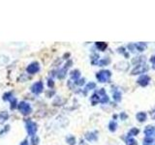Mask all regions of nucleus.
Segmentation results:
<instances>
[{
    "label": "nucleus",
    "instance_id": "1",
    "mask_svg": "<svg viewBox=\"0 0 155 145\" xmlns=\"http://www.w3.org/2000/svg\"><path fill=\"white\" fill-rule=\"evenodd\" d=\"M111 76V72L109 70H103V71H100L99 72H97L96 77H97V79L100 82H107L109 81Z\"/></svg>",
    "mask_w": 155,
    "mask_h": 145
},
{
    "label": "nucleus",
    "instance_id": "2",
    "mask_svg": "<svg viewBox=\"0 0 155 145\" xmlns=\"http://www.w3.org/2000/svg\"><path fill=\"white\" fill-rule=\"evenodd\" d=\"M18 107H19L20 113L23 114V115H28V114L31 113V107L30 104L25 103V102H20L19 104H18Z\"/></svg>",
    "mask_w": 155,
    "mask_h": 145
},
{
    "label": "nucleus",
    "instance_id": "3",
    "mask_svg": "<svg viewBox=\"0 0 155 145\" xmlns=\"http://www.w3.org/2000/svg\"><path fill=\"white\" fill-rule=\"evenodd\" d=\"M26 131H27L29 136H35V133L37 132V125H36V123H34L31 120H27L26 121Z\"/></svg>",
    "mask_w": 155,
    "mask_h": 145
},
{
    "label": "nucleus",
    "instance_id": "4",
    "mask_svg": "<svg viewBox=\"0 0 155 145\" xmlns=\"http://www.w3.org/2000/svg\"><path fill=\"white\" fill-rule=\"evenodd\" d=\"M148 71V66L145 63H140L138 66H136L135 69L132 70L131 74L132 75H139V74H143Z\"/></svg>",
    "mask_w": 155,
    "mask_h": 145
},
{
    "label": "nucleus",
    "instance_id": "5",
    "mask_svg": "<svg viewBox=\"0 0 155 145\" xmlns=\"http://www.w3.org/2000/svg\"><path fill=\"white\" fill-rule=\"evenodd\" d=\"M44 89V85H43V82L42 81H38L34 83L31 87V91L34 93V94H40Z\"/></svg>",
    "mask_w": 155,
    "mask_h": 145
},
{
    "label": "nucleus",
    "instance_id": "6",
    "mask_svg": "<svg viewBox=\"0 0 155 145\" xmlns=\"http://www.w3.org/2000/svg\"><path fill=\"white\" fill-rule=\"evenodd\" d=\"M39 69H40V66H39L38 62H33V63H31L30 65H28L27 69H26V71L28 72V74H31V75H33V74H35V72H38Z\"/></svg>",
    "mask_w": 155,
    "mask_h": 145
},
{
    "label": "nucleus",
    "instance_id": "7",
    "mask_svg": "<svg viewBox=\"0 0 155 145\" xmlns=\"http://www.w3.org/2000/svg\"><path fill=\"white\" fill-rule=\"evenodd\" d=\"M97 94H98V96L100 97V103L106 104V103L109 102V97L107 96V94H106V91H105L104 88H102L101 90H99V91L97 92Z\"/></svg>",
    "mask_w": 155,
    "mask_h": 145
},
{
    "label": "nucleus",
    "instance_id": "8",
    "mask_svg": "<svg viewBox=\"0 0 155 145\" xmlns=\"http://www.w3.org/2000/svg\"><path fill=\"white\" fill-rule=\"evenodd\" d=\"M149 81H150V77L148 76H140L139 79H138V83L141 86H142V87L148 85Z\"/></svg>",
    "mask_w": 155,
    "mask_h": 145
},
{
    "label": "nucleus",
    "instance_id": "9",
    "mask_svg": "<svg viewBox=\"0 0 155 145\" xmlns=\"http://www.w3.org/2000/svg\"><path fill=\"white\" fill-rule=\"evenodd\" d=\"M97 132H86L85 133V138L88 140V141H95L97 140Z\"/></svg>",
    "mask_w": 155,
    "mask_h": 145
},
{
    "label": "nucleus",
    "instance_id": "10",
    "mask_svg": "<svg viewBox=\"0 0 155 145\" xmlns=\"http://www.w3.org/2000/svg\"><path fill=\"white\" fill-rule=\"evenodd\" d=\"M70 76H71V79H74L75 81H77L79 77L81 76V72H79V70H74L72 72H70Z\"/></svg>",
    "mask_w": 155,
    "mask_h": 145
},
{
    "label": "nucleus",
    "instance_id": "11",
    "mask_svg": "<svg viewBox=\"0 0 155 145\" xmlns=\"http://www.w3.org/2000/svg\"><path fill=\"white\" fill-rule=\"evenodd\" d=\"M136 117L139 122H145L146 120V112H139Z\"/></svg>",
    "mask_w": 155,
    "mask_h": 145
},
{
    "label": "nucleus",
    "instance_id": "12",
    "mask_svg": "<svg viewBox=\"0 0 155 145\" xmlns=\"http://www.w3.org/2000/svg\"><path fill=\"white\" fill-rule=\"evenodd\" d=\"M154 132H155L154 128L152 126H148V127H146V130H145V135H146V136H151V135H153Z\"/></svg>",
    "mask_w": 155,
    "mask_h": 145
},
{
    "label": "nucleus",
    "instance_id": "13",
    "mask_svg": "<svg viewBox=\"0 0 155 145\" xmlns=\"http://www.w3.org/2000/svg\"><path fill=\"white\" fill-rule=\"evenodd\" d=\"M96 47H97V48H98L99 51H104L105 49L107 48L108 44H106V43H103V42H97V43H96Z\"/></svg>",
    "mask_w": 155,
    "mask_h": 145
},
{
    "label": "nucleus",
    "instance_id": "14",
    "mask_svg": "<svg viewBox=\"0 0 155 145\" xmlns=\"http://www.w3.org/2000/svg\"><path fill=\"white\" fill-rule=\"evenodd\" d=\"M114 100L115 102H120L121 101V93L119 90L115 89L114 91Z\"/></svg>",
    "mask_w": 155,
    "mask_h": 145
},
{
    "label": "nucleus",
    "instance_id": "15",
    "mask_svg": "<svg viewBox=\"0 0 155 145\" xmlns=\"http://www.w3.org/2000/svg\"><path fill=\"white\" fill-rule=\"evenodd\" d=\"M117 129V124L115 121H111L110 124H109V130L111 131V132H115Z\"/></svg>",
    "mask_w": 155,
    "mask_h": 145
},
{
    "label": "nucleus",
    "instance_id": "16",
    "mask_svg": "<svg viewBox=\"0 0 155 145\" xmlns=\"http://www.w3.org/2000/svg\"><path fill=\"white\" fill-rule=\"evenodd\" d=\"M99 102H100V97L98 96V94L96 93V94H93L91 97V103L93 105H95L96 104H98Z\"/></svg>",
    "mask_w": 155,
    "mask_h": 145
},
{
    "label": "nucleus",
    "instance_id": "17",
    "mask_svg": "<svg viewBox=\"0 0 155 145\" xmlns=\"http://www.w3.org/2000/svg\"><path fill=\"white\" fill-rule=\"evenodd\" d=\"M126 143L127 145H138V142H137L136 139H134L131 136H127L126 137Z\"/></svg>",
    "mask_w": 155,
    "mask_h": 145
},
{
    "label": "nucleus",
    "instance_id": "18",
    "mask_svg": "<svg viewBox=\"0 0 155 145\" xmlns=\"http://www.w3.org/2000/svg\"><path fill=\"white\" fill-rule=\"evenodd\" d=\"M146 43H139V44H135V47H136L139 51H145V48H146Z\"/></svg>",
    "mask_w": 155,
    "mask_h": 145
},
{
    "label": "nucleus",
    "instance_id": "19",
    "mask_svg": "<svg viewBox=\"0 0 155 145\" xmlns=\"http://www.w3.org/2000/svg\"><path fill=\"white\" fill-rule=\"evenodd\" d=\"M68 69L67 67H64L63 69L59 70V72H58V75H57V77L58 79H63L65 75H66V70Z\"/></svg>",
    "mask_w": 155,
    "mask_h": 145
},
{
    "label": "nucleus",
    "instance_id": "20",
    "mask_svg": "<svg viewBox=\"0 0 155 145\" xmlns=\"http://www.w3.org/2000/svg\"><path fill=\"white\" fill-rule=\"evenodd\" d=\"M153 143H154V139L151 138L150 136H146L143 139V145H152Z\"/></svg>",
    "mask_w": 155,
    "mask_h": 145
},
{
    "label": "nucleus",
    "instance_id": "21",
    "mask_svg": "<svg viewBox=\"0 0 155 145\" xmlns=\"http://www.w3.org/2000/svg\"><path fill=\"white\" fill-rule=\"evenodd\" d=\"M66 141L69 145H75V143H76V137L73 136H69L66 138Z\"/></svg>",
    "mask_w": 155,
    "mask_h": 145
},
{
    "label": "nucleus",
    "instance_id": "22",
    "mask_svg": "<svg viewBox=\"0 0 155 145\" xmlns=\"http://www.w3.org/2000/svg\"><path fill=\"white\" fill-rule=\"evenodd\" d=\"M139 133V130L137 129V128H132V129L130 130L129 133H128V136H137Z\"/></svg>",
    "mask_w": 155,
    "mask_h": 145
},
{
    "label": "nucleus",
    "instance_id": "23",
    "mask_svg": "<svg viewBox=\"0 0 155 145\" xmlns=\"http://www.w3.org/2000/svg\"><path fill=\"white\" fill-rule=\"evenodd\" d=\"M8 118H9V114L7 113L6 111H3V112H1V113H0V120H1V122L6 121Z\"/></svg>",
    "mask_w": 155,
    "mask_h": 145
},
{
    "label": "nucleus",
    "instance_id": "24",
    "mask_svg": "<svg viewBox=\"0 0 155 145\" xmlns=\"http://www.w3.org/2000/svg\"><path fill=\"white\" fill-rule=\"evenodd\" d=\"M110 62H111L110 58H104V59H102L101 61H99V65H100V66H106V65H108Z\"/></svg>",
    "mask_w": 155,
    "mask_h": 145
},
{
    "label": "nucleus",
    "instance_id": "25",
    "mask_svg": "<svg viewBox=\"0 0 155 145\" xmlns=\"http://www.w3.org/2000/svg\"><path fill=\"white\" fill-rule=\"evenodd\" d=\"M9 101H11V109H15L16 108V107H17V100H16V98H12L10 99Z\"/></svg>",
    "mask_w": 155,
    "mask_h": 145
},
{
    "label": "nucleus",
    "instance_id": "26",
    "mask_svg": "<svg viewBox=\"0 0 155 145\" xmlns=\"http://www.w3.org/2000/svg\"><path fill=\"white\" fill-rule=\"evenodd\" d=\"M39 144V137L37 136H33L31 139V145H38Z\"/></svg>",
    "mask_w": 155,
    "mask_h": 145
},
{
    "label": "nucleus",
    "instance_id": "27",
    "mask_svg": "<svg viewBox=\"0 0 155 145\" xmlns=\"http://www.w3.org/2000/svg\"><path fill=\"white\" fill-rule=\"evenodd\" d=\"M12 97H13L12 93H11V92H8V93H5V94L3 95V100L4 101H9Z\"/></svg>",
    "mask_w": 155,
    "mask_h": 145
},
{
    "label": "nucleus",
    "instance_id": "28",
    "mask_svg": "<svg viewBox=\"0 0 155 145\" xmlns=\"http://www.w3.org/2000/svg\"><path fill=\"white\" fill-rule=\"evenodd\" d=\"M98 58H99L98 54H94V55L92 56L91 63L93 64V65H96V64H98Z\"/></svg>",
    "mask_w": 155,
    "mask_h": 145
},
{
    "label": "nucleus",
    "instance_id": "29",
    "mask_svg": "<svg viewBox=\"0 0 155 145\" xmlns=\"http://www.w3.org/2000/svg\"><path fill=\"white\" fill-rule=\"evenodd\" d=\"M96 87V84H95L94 82H89L88 84L85 86V89L86 90H92V89H94Z\"/></svg>",
    "mask_w": 155,
    "mask_h": 145
},
{
    "label": "nucleus",
    "instance_id": "30",
    "mask_svg": "<svg viewBox=\"0 0 155 145\" xmlns=\"http://www.w3.org/2000/svg\"><path fill=\"white\" fill-rule=\"evenodd\" d=\"M117 51L119 52V53H122L124 54L126 57H129V55H128V53L126 52V49H125V47H119L118 49H117Z\"/></svg>",
    "mask_w": 155,
    "mask_h": 145
},
{
    "label": "nucleus",
    "instance_id": "31",
    "mask_svg": "<svg viewBox=\"0 0 155 145\" xmlns=\"http://www.w3.org/2000/svg\"><path fill=\"white\" fill-rule=\"evenodd\" d=\"M84 79H78L77 81H75L76 82V84L77 85H82V84H84Z\"/></svg>",
    "mask_w": 155,
    "mask_h": 145
},
{
    "label": "nucleus",
    "instance_id": "32",
    "mask_svg": "<svg viewBox=\"0 0 155 145\" xmlns=\"http://www.w3.org/2000/svg\"><path fill=\"white\" fill-rule=\"evenodd\" d=\"M128 48L130 49V51H132V52H133V51H135V48H136V47H135V44H128Z\"/></svg>",
    "mask_w": 155,
    "mask_h": 145
},
{
    "label": "nucleus",
    "instance_id": "33",
    "mask_svg": "<svg viewBox=\"0 0 155 145\" xmlns=\"http://www.w3.org/2000/svg\"><path fill=\"white\" fill-rule=\"evenodd\" d=\"M47 85H49V87H50V88H52V87H54V80H52V79H49V82H47Z\"/></svg>",
    "mask_w": 155,
    "mask_h": 145
},
{
    "label": "nucleus",
    "instance_id": "34",
    "mask_svg": "<svg viewBox=\"0 0 155 145\" xmlns=\"http://www.w3.org/2000/svg\"><path fill=\"white\" fill-rule=\"evenodd\" d=\"M150 61L152 62V64H153V69H155V55H153V56H151V58H150Z\"/></svg>",
    "mask_w": 155,
    "mask_h": 145
},
{
    "label": "nucleus",
    "instance_id": "35",
    "mask_svg": "<svg viewBox=\"0 0 155 145\" xmlns=\"http://www.w3.org/2000/svg\"><path fill=\"white\" fill-rule=\"evenodd\" d=\"M120 117H121V119L124 120V119H126V118H127L128 116H127V114H126V113H124V112H122V113L120 114Z\"/></svg>",
    "mask_w": 155,
    "mask_h": 145
},
{
    "label": "nucleus",
    "instance_id": "36",
    "mask_svg": "<svg viewBox=\"0 0 155 145\" xmlns=\"http://www.w3.org/2000/svg\"><path fill=\"white\" fill-rule=\"evenodd\" d=\"M20 145H28V141H27V140H23V141L20 143Z\"/></svg>",
    "mask_w": 155,
    "mask_h": 145
},
{
    "label": "nucleus",
    "instance_id": "37",
    "mask_svg": "<svg viewBox=\"0 0 155 145\" xmlns=\"http://www.w3.org/2000/svg\"><path fill=\"white\" fill-rule=\"evenodd\" d=\"M79 145H86L85 142L83 141V140H81V142H79Z\"/></svg>",
    "mask_w": 155,
    "mask_h": 145
},
{
    "label": "nucleus",
    "instance_id": "38",
    "mask_svg": "<svg viewBox=\"0 0 155 145\" xmlns=\"http://www.w3.org/2000/svg\"><path fill=\"white\" fill-rule=\"evenodd\" d=\"M151 115H152V118H154V119H155V110L153 111V112H152Z\"/></svg>",
    "mask_w": 155,
    "mask_h": 145
}]
</instances>
